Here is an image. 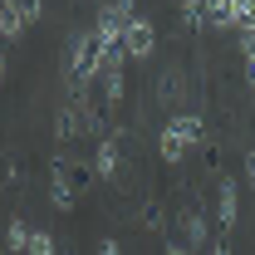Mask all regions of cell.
<instances>
[{
    "instance_id": "cell-2",
    "label": "cell",
    "mask_w": 255,
    "mask_h": 255,
    "mask_svg": "<svg viewBox=\"0 0 255 255\" xmlns=\"http://www.w3.org/2000/svg\"><path fill=\"white\" fill-rule=\"evenodd\" d=\"M152 49H157V30H152V20L132 15L128 30H123V59H152Z\"/></svg>"
},
{
    "instance_id": "cell-14",
    "label": "cell",
    "mask_w": 255,
    "mask_h": 255,
    "mask_svg": "<svg viewBox=\"0 0 255 255\" xmlns=\"http://www.w3.org/2000/svg\"><path fill=\"white\" fill-rule=\"evenodd\" d=\"M98 255H123V251H118V241H103V246H98Z\"/></svg>"
},
{
    "instance_id": "cell-13",
    "label": "cell",
    "mask_w": 255,
    "mask_h": 255,
    "mask_svg": "<svg viewBox=\"0 0 255 255\" xmlns=\"http://www.w3.org/2000/svg\"><path fill=\"white\" fill-rule=\"evenodd\" d=\"M246 182H251V187H255V147H251V152H246Z\"/></svg>"
},
{
    "instance_id": "cell-3",
    "label": "cell",
    "mask_w": 255,
    "mask_h": 255,
    "mask_svg": "<svg viewBox=\"0 0 255 255\" xmlns=\"http://www.w3.org/2000/svg\"><path fill=\"white\" fill-rule=\"evenodd\" d=\"M0 34H5V39L25 34V15H20V5H15V0H0Z\"/></svg>"
},
{
    "instance_id": "cell-16",
    "label": "cell",
    "mask_w": 255,
    "mask_h": 255,
    "mask_svg": "<svg viewBox=\"0 0 255 255\" xmlns=\"http://www.w3.org/2000/svg\"><path fill=\"white\" fill-rule=\"evenodd\" d=\"M0 84H5V54H0Z\"/></svg>"
},
{
    "instance_id": "cell-18",
    "label": "cell",
    "mask_w": 255,
    "mask_h": 255,
    "mask_svg": "<svg viewBox=\"0 0 255 255\" xmlns=\"http://www.w3.org/2000/svg\"><path fill=\"white\" fill-rule=\"evenodd\" d=\"M0 255H5V251H0Z\"/></svg>"
},
{
    "instance_id": "cell-6",
    "label": "cell",
    "mask_w": 255,
    "mask_h": 255,
    "mask_svg": "<svg viewBox=\"0 0 255 255\" xmlns=\"http://www.w3.org/2000/svg\"><path fill=\"white\" fill-rule=\"evenodd\" d=\"M49 201H54L59 211L74 206V187H69V177H64V172H54V182H49Z\"/></svg>"
},
{
    "instance_id": "cell-12",
    "label": "cell",
    "mask_w": 255,
    "mask_h": 255,
    "mask_svg": "<svg viewBox=\"0 0 255 255\" xmlns=\"http://www.w3.org/2000/svg\"><path fill=\"white\" fill-rule=\"evenodd\" d=\"M15 5H20V15H25V25H30V20H39V10H44V0H15Z\"/></svg>"
},
{
    "instance_id": "cell-9",
    "label": "cell",
    "mask_w": 255,
    "mask_h": 255,
    "mask_svg": "<svg viewBox=\"0 0 255 255\" xmlns=\"http://www.w3.org/2000/svg\"><path fill=\"white\" fill-rule=\"evenodd\" d=\"M25 255H54V241H49V231H30V246Z\"/></svg>"
},
{
    "instance_id": "cell-10",
    "label": "cell",
    "mask_w": 255,
    "mask_h": 255,
    "mask_svg": "<svg viewBox=\"0 0 255 255\" xmlns=\"http://www.w3.org/2000/svg\"><path fill=\"white\" fill-rule=\"evenodd\" d=\"M74 128H79V108H64L59 118H54V132H59V137H69Z\"/></svg>"
},
{
    "instance_id": "cell-7",
    "label": "cell",
    "mask_w": 255,
    "mask_h": 255,
    "mask_svg": "<svg viewBox=\"0 0 255 255\" xmlns=\"http://www.w3.org/2000/svg\"><path fill=\"white\" fill-rule=\"evenodd\" d=\"M5 246H10L15 255H25V246H30V226L20 221V216L10 221V231H5Z\"/></svg>"
},
{
    "instance_id": "cell-4",
    "label": "cell",
    "mask_w": 255,
    "mask_h": 255,
    "mask_svg": "<svg viewBox=\"0 0 255 255\" xmlns=\"http://www.w3.org/2000/svg\"><path fill=\"white\" fill-rule=\"evenodd\" d=\"M94 172H98V177H113V172H118V142H113V137H98Z\"/></svg>"
},
{
    "instance_id": "cell-8",
    "label": "cell",
    "mask_w": 255,
    "mask_h": 255,
    "mask_svg": "<svg viewBox=\"0 0 255 255\" xmlns=\"http://www.w3.org/2000/svg\"><path fill=\"white\" fill-rule=\"evenodd\" d=\"M241 54H246V79L255 84V25L241 30Z\"/></svg>"
},
{
    "instance_id": "cell-15",
    "label": "cell",
    "mask_w": 255,
    "mask_h": 255,
    "mask_svg": "<svg viewBox=\"0 0 255 255\" xmlns=\"http://www.w3.org/2000/svg\"><path fill=\"white\" fill-rule=\"evenodd\" d=\"M167 255H191V251H187V246H167Z\"/></svg>"
},
{
    "instance_id": "cell-11",
    "label": "cell",
    "mask_w": 255,
    "mask_h": 255,
    "mask_svg": "<svg viewBox=\"0 0 255 255\" xmlns=\"http://www.w3.org/2000/svg\"><path fill=\"white\" fill-rule=\"evenodd\" d=\"M187 236H191V246H201L206 241V221L201 216H187Z\"/></svg>"
},
{
    "instance_id": "cell-17",
    "label": "cell",
    "mask_w": 255,
    "mask_h": 255,
    "mask_svg": "<svg viewBox=\"0 0 255 255\" xmlns=\"http://www.w3.org/2000/svg\"><path fill=\"white\" fill-rule=\"evenodd\" d=\"M216 255H226V251H221V246H216Z\"/></svg>"
},
{
    "instance_id": "cell-1",
    "label": "cell",
    "mask_w": 255,
    "mask_h": 255,
    "mask_svg": "<svg viewBox=\"0 0 255 255\" xmlns=\"http://www.w3.org/2000/svg\"><path fill=\"white\" fill-rule=\"evenodd\" d=\"M191 142H201V118L196 113H182V118H172V123L162 128V162H182L187 157Z\"/></svg>"
},
{
    "instance_id": "cell-5",
    "label": "cell",
    "mask_w": 255,
    "mask_h": 255,
    "mask_svg": "<svg viewBox=\"0 0 255 255\" xmlns=\"http://www.w3.org/2000/svg\"><path fill=\"white\" fill-rule=\"evenodd\" d=\"M236 211H241V196H236V182H221V216H216V221H221L226 231H231V226H236Z\"/></svg>"
}]
</instances>
